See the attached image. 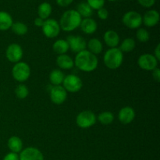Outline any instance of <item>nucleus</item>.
I'll return each instance as SVG.
<instances>
[{
  "label": "nucleus",
  "mask_w": 160,
  "mask_h": 160,
  "mask_svg": "<svg viewBox=\"0 0 160 160\" xmlns=\"http://www.w3.org/2000/svg\"><path fill=\"white\" fill-rule=\"evenodd\" d=\"M52 48L53 51L57 53L58 55L66 54L70 49L67 40H63V39H59V40L56 41L53 44Z\"/></svg>",
  "instance_id": "22"
},
{
  "label": "nucleus",
  "mask_w": 160,
  "mask_h": 160,
  "mask_svg": "<svg viewBox=\"0 0 160 160\" xmlns=\"http://www.w3.org/2000/svg\"><path fill=\"white\" fill-rule=\"evenodd\" d=\"M62 84H63L62 87L67 92L76 93L81 90L83 83L79 77L74 74H70L64 78Z\"/></svg>",
  "instance_id": "7"
},
{
  "label": "nucleus",
  "mask_w": 160,
  "mask_h": 160,
  "mask_svg": "<svg viewBox=\"0 0 160 160\" xmlns=\"http://www.w3.org/2000/svg\"><path fill=\"white\" fill-rule=\"evenodd\" d=\"M73 61L74 65L80 70L84 72L94 71L98 64L97 56L86 49L78 52Z\"/></svg>",
  "instance_id": "1"
},
{
  "label": "nucleus",
  "mask_w": 160,
  "mask_h": 160,
  "mask_svg": "<svg viewBox=\"0 0 160 160\" xmlns=\"http://www.w3.org/2000/svg\"><path fill=\"white\" fill-rule=\"evenodd\" d=\"M23 49L18 44H11L7 47L6 51V56L8 60L13 63L20 62L23 57Z\"/></svg>",
  "instance_id": "11"
},
{
  "label": "nucleus",
  "mask_w": 160,
  "mask_h": 160,
  "mask_svg": "<svg viewBox=\"0 0 160 160\" xmlns=\"http://www.w3.org/2000/svg\"><path fill=\"white\" fill-rule=\"evenodd\" d=\"M69 45V48L73 52L78 53L85 50L87 47V42L85 39L79 35H70L67 39Z\"/></svg>",
  "instance_id": "10"
},
{
  "label": "nucleus",
  "mask_w": 160,
  "mask_h": 160,
  "mask_svg": "<svg viewBox=\"0 0 160 160\" xmlns=\"http://www.w3.org/2000/svg\"><path fill=\"white\" fill-rule=\"evenodd\" d=\"M97 117L91 110H84L80 112L76 118V123L79 128H89L96 123Z\"/></svg>",
  "instance_id": "5"
},
{
  "label": "nucleus",
  "mask_w": 160,
  "mask_h": 160,
  "mask_svg": "<svg viewBox=\"0 0 160 160\" xmlns=\"http://www.w3.org/2000/svg\"><path fill=\"white\" fill-rule=\"evenodd\" d=\"M15 94L20 99H24L29 95V90L24 84H19L15 89Z\"/></svg>",
  "instance_id": "29"
},
{
  "label": "nucleus",
  "mask_w": 160,
  "mask_h": 160,
  "mask_svg": "<svg viewBox=\"0 0 160 160\" xmlns=\"http://www.w3.org/2000/svg\"><path fill=\"white\" fill-rule=\"evenodd\" d=\"M136 37L137 39L140 42H147L150 38V34L148 31L145 28H139L136 33Z\"/></svg>",
  "instance_id": "30"
},
{
  "label": "nucleus",
  "mask_w": 160,
  "mask_h": 160,
  "mask_svg": "<svg viewBox=\"0 0 160 160\" xmlns=\"http://www.w3.org/2000/svg\"><path fill=\"white\" fill-rule=\"evenodd\" d=\"M42 28L43 34L48 38H54L57 37L60 32L59 23L54 19L45 20Z\"/></svg>",
  "instance_id": "8"
},
{
  "label": "nucleus",
  "mask_w": 160,
  "mask_h": 160,
  "mask_svg": "<svg viewBox=\"0 0 160 160\" xmlns=\"http://www.w3.org/2000/svg\"><path fill=\"white\" fill-rule=\"evenodd\" d=\"M56 64L59 68L63 70H70L74 66V61L68 55H59L56 58Z\"/></svg>",
  "instance_id": "18"
},
{
  "label": "nucleus",
  "mask_w": 160,
  "mask_h": 160,
  "mask_svg": "<svg viewBox=\"0 0 160 160\" xmlns=\"http://www.w3.org/2000/svg\"><path fill=\"white\" fill-rule=\"evenodd\" d=\"M20 160H44L42 152L34 147H28L20 152Z\"/></svg>",
  "instance_id": "13"
},
{
  "label": "nucleus",
  "mask_w": 160,
  "mask_h": 160,
  "mask_svg": "<svg viewBox=\"0 0 160 160\" xmlns=\"http://www.w3.org/2000/svg\"><path fill=\"white\" fill-rule=\"evenodd\" d=\"M122 22L127 28L130 29H136L140 28L142 23V17L136 11H128L122 18Z\"/></svg>",
  "instance_id": "6"
},
{
  "label": "nucleus",
  "mask_w": 160,
  "mask_h": 160,
  "mask_svg": "<svg viewBox=\"0 0 160 160\" xmlns=\"http://www.w3.org/2000/svg\"><path fill=\"white\" fill-rule=\"evenodd\" d=\"M87 46L88 48V51L95 56L101 53L103 49L102 43L97 38H92L89 40V42L87 43Z\"/></svg>",
  "instance_id": "23"
},
{
  "label": "nucleus",
  "mask_w": 160,
  "mask_h": 160,
  "mask_svg": "<svg viewBox=\"0 0 160 160\" xmlns=\"http://www.w3.org/2000/svg\"><path fill=\"white\" fill-rule=\"evenodd\" d=\"M153 56L156 58V59H157L158 61L160 59V45L159 44H158L157 46H156V49H155V52H154V55H153Z\"/></svg>",
  "instance_id": "38"
},
{
  "label": "nucleus",
  "mask_w": 160,
  "mask_h": 160,
  "mask_svg": "<svg viewBox=\"0 0 160 160\" xmlns=\"http://www.w3.org/2000/svg\"><path fill=\"white\" fill-rule=\"evenodd\" d=\"M12 74L16 81L19 82H24L30 78L31 68L26 62H18L15 63L12 67Z\"/></svg>",
  "instance_id": "4"
},
{
  "label": "nucleus",
  "mask_w": 160,
  "mask_h": 160,
  "mask_svg": "<svg viewBox=\"0 0 160 160\" xmlns=\"http://www.w3.org/2000/svg\"><path fill=\"white\" fill-rule=\"evenodd\" d=\"M81 20L82 17L80 16L78 11L75 9H69L64 12L61 17L59 23V27L62 31L70 32L79 28Z\"/></svg>",
  "instance_id": "2"
},
{
  "label": "nucleus",
  "mask_w": 160,
  "mask_h": 160,
  "mask_svg": "<svg viewBox=\"0 0 160 160\" xmlns=\"http://www.w3.org/2000/svg\"><path fill=\"white\" fill-rule=\"evenodd\" d=\"M73 0H56V3L58 6H61V7H67V6H70Z\"/></svg>",
  "instance_id": "35"
},
{
  "label": "nucleus",
  "mask_w": 160,
  "mask_h": 160,
  "mask_svg": "<svg viewBox=\"0 0 160 160\" xmlns=\"http://www.w3.org/2000/svg\"><path fill=\"white\" fill-rule=\"evenodd\" d=\"M67 91L61 85L52 86L50 90V98L54 104L61 105L67 98Z\"/></svg>",
  "instance_id": "12"
},
{
  "label": "nucleus",
  "mask_w": 160,
  "mask_h": 160,
  "mask_svg": "<svg viewBox=\"0 0 160 160\" xmlns=\"http://www.w3.org/2000/svg\"><path fill=\"white\" fill-rule=\"evenodd\" d=\"M103 60L106 67L110 70H116L123 63V52L118 48H109L105 53Z\"/></svg>",
  "instance_id": "3"
},
{
  "label": "nucleus",
  "mask_w": 160,
  "mask_h": 160,
  "mask_svg": "<svg viewBox=\"0 0 160 160\" xmlns=\"http://www.w3.org/2000/svg\"><path fill=\"white\" fill-rule=\"evenodd\" d=\"M87 3L92 9L98 10L104 6L105 0H87Z\"/></svg>",
  "instance_id": "31"
},
{
  "label": "nucleus",
  "mask_w": 160,
  "mask_h": 160,
  "mask_svg": "<svg viewBox=\"0 0 160 160\" xmlns=\"http://www.w3.org/2000/svg\"><path fill=\"white\" fill-rule=\"evenodd\" d=\"M3 160H20V158H19V155L17 153L9 152L5 156Z\"/></svg>",
  "instance_id": "34"
},
{
  "label": "nucleus",
  "mask_w": 160,
  "mask_h": 160,
  "mask_svg": "<svg viewBox=\"0 0 160 160\" xmlns=\"http://www.w3.org/2000/svg\"><path fill=\"white\" fill-rule=\"evenodd\" d=\"M109 1H110V2H114V1H117V0H109Z\"/></svg>",
  "instance_id": "39"
},
{
  "label": "nucleus",
  "mask_w": 160,
  "mask_h": 160,
  "mask_svg": "<svg viewBox=\"0 0 160 160\" xmlns=\"http://www.w3.org/2000/svg\"><path fill=\"white\" fill-rule=\"evenodd\" d=\"M135 118V112L134 109L130 106L122 108L118 113V119L123 124H129Z\"/></svg>",
  "instance_id": "14"
},
{
  "label": "nucleus",
  "mask_w": 160,
  "mask_h": 160,
  "mask_svg": "<svg viewBox=\"0 0 160 160\" xmlns=\"http://www.w3.org/2000/svg\"><path fill=\"white\" fill-rule=\"evenodd\" d=\"M65 76L60 70H54L50 73L49 81L53 86H58L62 84Z\"/></svg>",
  "instance_id": "25"
},
{
  "label": "nucleus",
  "mask_w": 160,
  "mask_h": 160,
  "mask_svg": "<svg viewBox=\"0 0 160 160\" xmlns=\"http://www.w3.org/2000/svg\"><path fill=\"white\" fill-rule=\"evenodd\" d=\"M135 45V41L133 38H125L121 42L119 49L122 52H132L134 49Z\"/></svg>",
  "instance_id": "26"
},
{
  "label": "nucleus",
  "mask_w": 160,
  "mask_h": 160,
  "mask_svg": "<svg viewBox=\"0 0 160 160\" xmlns=\"http://www.w3.org/2000/svg\"><path fill=\"white\" fill-rule=\"evenodd\" d=\"M98 120L102 125H109L114 120V115L109 111L102 112L98 115Z\"/></svg>",
  "instance_id": "28"
},
{
  "label": "nucleus",
  "mask_w": 160,
  "mask_h": 160,
  "mask_svg": "<svg viewBox=\"0 0 160 160\" xmlns=\"http://www.w3.org/2000/svg\"><path fill=\"white\" fill-rule=\"evenodd\" d=\"M52 6L47 2H44L41 3L39 5L38 8V17H40L42 20H45L48 19L52 13Z\"/></svg>",
  "instance_id": "21"
},
{
  "label": "nucleus",
  "mask_w": 160,
  "mask_h": 160,
  "mask_svg": "<svg viewBox=\"0 0 160 160\" xmlns=\"http://www.w3.org/2000/svg\"><path fill=\"white\" fill-rule=\"evenodd\" d=\"M77 11L80 14V16L81 17H84V18H89L93 14V9L85 2H81V3L78 5Z\"/></svg>",
  "instance_id": "24"
},
{
  "label": "nucleus",
  "mask_w": 160,
  "mask_h": 160,
  "mask_svg": "<svg viewBox=\"0 0 160 160\" xmlns=\"http://www.w3.org/2000/svg\"><path fill=\"white\" fill-rule=\"evenodd\" d=\"M98 16L101 20H105L109 17V12H108V10L106 8L102 7L101 9H98Z\"/></svg>",
  "instance_id": "33"
},
{
  "label": "nucleus",
  "mask_w": 160,
  "mask_h": 160,
  "mask_svg": "<svg viewBox=\"0 0 160 160\" xmlns=\"http://www.w3.org/2000/svg\"><path fill=\"white\" fill-rule=\"evenodd\" d=\"M12 32L17 35H24L28 33V28L25 23L22 22H15L12 23V27H11Z\"/></svg>",
  "instance_id": "27"
},
{
  "label": "nucleus",
  "mask_w": 160,
  "mask_h": 160,
  "mask_svg": "<svg viewBox=\"0 0 160 160\" xmlns=\"http://www.w3.org/2000/svg\"><path fill=\"white\" fill-rule=\"evenodd\" d=\"M152 77L153 79L156 81V82H159L160 81V70L158 67H156L155 70H152Z\"/></svg>",
  "instance_id": "36"
},
{
  "label": "nucleus",
  "mask_w": 160,
  "mask_h": 160,
  "mask_svg": "<svg viewBox=\"0 0 160 160\" xmlns=\"http://www.w3.org/2000/svg\"><path fill=\"white\" fill-rule=\"evenodd\" d=\"M80 27L84 33L87 34H92L97 31L98 25L94 19L89 17V18H84V20H81Z\"/></svg>",
  "instance_id": "17"
},
{
  "label": "nucleus",
  "mask_w": 160,
  "mask_h": 160,
  "mask_svg": "<svg viewBox=\"0 0 160 160\" xmlns=\"http://www.w3.org/2000/svg\"><path fill=\"white\" fill-rule=\"evenodd\" d=\"M159 21V13L158 11L155 9H151L146 12L142 17V23L146 27L148 28H152L158 24Z\"/></svg>",
  "instance_id": "15"
},
{
  "label": "nucleus",
  "mask_w": 160,
  "mask_h": 160,
  "mask_svg": "<svg viewBox=\"0 0 160 160\" xmlns=\"http://www.w3.org/2000/svg\"><path fill=\"white\" fill-rule=\"evenodd\" d=\"M138 2L145 8H151L156 3V0H138Z\"/></svg>",
  "instance_id": "32"
},
{
  "label": "nucleus",
  "mask_w": 160,
  "mask_h": 160,
  "mask_svg": "<svg viewBox=\"0 0 160 160\" xmlns=\"http://www.w3.org/2000/svg\"><path fill=\"white\" fill-rule=\"evenodd\" d=\"M138 64L142 70L152 71L157 67L158 60L153 55L145 53L142 55L138 59Z\"/></svg>",
  "instance_id": "9"
},
{
  "label": "nucleus",
  "mask_w": 160,
  "mask_h": 160,
  "mask_svg": "<svg viewBox=\"0 0 160 160\" xmlns=\"http://www.w3.org/2000/svg\"><path fill=\"white\" fill-rule=\"evenodd\" d=\"M12 18L10 14L5 11H0V31H7L12 27Z\"/></svg>",
  "instance_id": "20"
},
{
  "label": "nucleus",
  "mask_w": 160,
  "mask_h": 160,
  "mask_svg": "<svg viewBox=\"0 0 160 160\" xmlns=\"http://www.w3.org/2000/svg\"><path fill=\"white\" fill-rule=\"evenodd\" d=\"M44 21H45V20H42V19H41L40 17H37V18L34 20V25H35L36 27H38V28H42V27L43 26V24H44Z\"/></svg>",
  "instance_id": "37"
},
{
  "label": "nucleus",
  "mask_w": 160,
  "mask_h": 160,
  "mask_svg": "<svg viewBox=\"0 0 160 160\" xmlns=\"http://www.w3.org/2000/svg\"><path fill=\"white\" fill-rule=\"evenodd\" d=\"M7 145L11 152L18 153L23 150V142L20 138L17 136H12L9 138Z\"/></svg>",
  "instance_id": "19"
},
{
  "label": "nucleus",
  "mask_w": 160,
  "mask_h": 160,
  "mask_svg": "<svg viewBox=\"0 0 160 160\" xmlns=\"http://www.w3.org/2000/svg\"><path fill=\"white\" fill-rule=\"evenodd\" d=\"M104 42L110 48H117L120 43V36L113 30H109L106 31L103 36Z\"/></svg>",
  "instance_id": "16"
}]
</instances>
